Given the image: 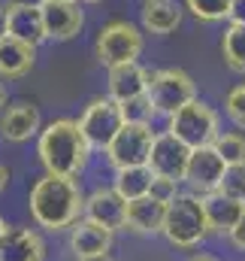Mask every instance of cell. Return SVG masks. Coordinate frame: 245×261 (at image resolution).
Returning <instances> with one entry per match:
<instances>
[{"label":"cell","instance_id":"1","mask_svg":"<svg viewBox=\"0 0 245 261\" xmlns=\"http://www.w3.org/2000/svg\"><path fill=\"white\" fill-rule=\"evenodd\" d=\"M30 216L40 228L46 231H67L85 216V197L73 176H55L46 173L43 179L34 182L30 197H27Z\"/></svg>","mask_w":245,"mask_h":261},{"label":"cell","instance_id":"2","mask_svg":"<svg viewBox=\"0 0 245 261\" xmlns=\"http://www.w3.org/2000/svg\"><path fill=\"white\" fill-rule=\"evenodd\" d=\"M91 149L94 146L88 143L85 130L73 119L49 122L37 140V155H40L46 173H55V176H79L88 167Z\"/></svg>","mask_w":245,"mask_h":261},{"label":"cell","instance_id":"3","mask_svg":"<svg viewBox=\"0 0 245 261\" xmlns=\"http://www.w3.org/2000/svg\"><path fill=\"white\" fill-rule=\"evenodd\" d=\"M212 234L209 216L203 206V195H176L167 203V222H164V237L179 246V249H194Z\"/></svg>","mask_w":245,"mask_h":261},{"label":"cell","instance_id":"4","mask_svg":"<svg viewBox=\"0 0 245 261\" xmlns=\"http://www.w3.org/2000/svg\"><path fill=\"white\" fill-rule=\"evenodd\" d=\"M145 97L151 100L155 113L161 116H173L182 107H188L191 100H197V85L194 79L179 70V67H167V70H155L148 79V91Z\"/></svg>","mask_w":245,"mask_h":261},{"label":"cell","instance_id":"5","mask_svg":"<svg viewBox=\"0 0 245 261\" xmlns=\"http://www.w3.org/2000/svg\"><path fill=\"white\" fill-rule=\"evenodd\" d=\"M142 34H139V28L136 24H130V21H109V24H103L100 28V34H97V58H100V64L106 67H115V64H130V61H136L139 55H142Z\"/></svg>","mask_w":245,"mask_h":261},{"label":"cell","instance_id":"6","mask_svg":"<svg viewBox=\"0 0 245 261\" xmlns=\"http://www.w3.org/2000/svg\"><path fill=\"white\" fill-rule=\"evenodd\" d=\"M170 134H176L185 146L200 149V146H212L218 140V116L209 103L203 100H191L179 113L170 116Z\"/></svg>","mask_w":245,"mask_h":261},{"label":"cell","instance_id":"7","mask_svg":"<svg viewBox=\"0 0 245 261\" xmlns=\"http://www.w3.org/2000/svg\"><path fill=\"white\" fill-rule=\"evenodd\" d=\"M155 130L151 125H142V122H127L118 137L109 143L106 149V158L115 170L121 167H142L151 161V146H155Z\"/></svg>","mask_w":245,"mask_h":261},{"label":"cell","instance_id":"8","mask_svg":"<svg viewBox=\"0 0 245 261\" xmlns=\"http://www.w3.org/2000/svg\"><path fill=\"white\" fill-rule=\"evenodd\" d=\"M124 125L127 122H124L121 103L112 97H94L79 119V128L85 130V137L94 149H109V143L118 137Z\"/></svg>","mask_w":245,"mask_h":261},{"label":"cell","instance_id":"9","mask_svg":"<svg viewBox=\"0 0 245 261\" xmlns=\"http://www.w3.org/2000/svg\"><path fill=\"white\" fill-rule=\"evenodd\" d=\"M227 173V161L218 155L215 146H200V149H191V161H188V170H185V179L194 192L200 195H209V192H218L221 179Z\"/></svg>","mask_w":245,"mask_h":261},{"label":"cell","instance_id":"10","mask_svg":"<svg viewBox=\"0 0 245 261\" xmlns=\"http://www.w3.org/2000/svg\"><path fill=\"white\" fill-rule=\"evenodd\" d=\"M188 161H191V146H185L176 134L164 130V134H158V137H155V146H151V161H148V167H151L158 176L185 179Z\"/></svg>","mask_w":245,"mask_h":261},{"label":"cell","instance_id":"11","mask_svg":"<svg viewBox=\"0 0 245 261\" xmlns=\"http://www.w3.org/2000/svg\"><path fill=\"white\" fill-rule=\"evenodd\" d=\"M85 219H91L109 231L127 228V200L115 189H97L85 197Z\"/></svg>","mask_w":245,"mask_h":261},{"label":"cell","instance_id":"12","mask_svg":"<svg viewBox=\"0 0 245 261\" xmlns=\"http://www.w3.org/2000/svg\"><path fill=\"white\" fill-rule=\"evenodd\" d=\"M164 222H167V203L164 200L151 195L127 200V231L151 237V234H164Z\"/></svg>","mask_w":245,"mask_h":261},{"label":"cell","instance_id":"13","mask_svg":"<svg viewBox=\"0 0 245 261\" xmlns=\"http://www.w3.org/2000/svg\"><path fill=\"white\" fill-rule=\"evenodd\" d=\"M148 79L151 73L139 61H130V64H115L109 67V97L118 100V103H127L133 97H142L148 91Z\"/></svg>","mask_w":245,"mask_h":261},{"label":"cell","instance_id":"14","mask_svg":"<svg viewBox=\"0 0 245 261\" xmlns=\"http://www.w3.org/2000/svg\"><path fill=\"white\" fill-rule=\"evenodd\" d=\"M112 234L109 228L91 222V219H79L70 228V249L76 252V258H94V255H106L112 249Z\"/></svg>","mask_w":245,"mask_h":261},{"label":"cell","instance_id":"15","mask_svg":"<svg viewBox=\"0 0 245 261\" xmlns=\"http://www.w3.org/2000/svg\"><path fill=\"white\" fill-rule=\"evenodd\" d=\"M43 130V119H40V110L27 100L21 103H12L3 116H0V137L9 140V143H24L30 137H37Z\"/></svg>","mask_w":245,"mask_h":261},{"label":"cell","instance_id":"16","mask_svg":"<svg viewBox=\"0 0 245 261\" xmlns=\"http://www.w3.org/2000/svg\"><path fill=\"white\" fill-rule=\"evenodd\" d=\"M6 34L24 40L30 46H40L43 40H49L43 6H6Z\"/></svg>","mask_w":245,"mask_h":261},{"label":"cell","instance_id":"17","mask_svg":"<svg viewBox=\"0 0 245 261\" xmlns=\"http://www.w3.org/2000/svg\"><path fill=\"white\" fill-rule=\"evenodd\" d=\"M0 261H46V243L30 228H9L0 240Z\"/></svg>","mask_w":245,"mask_h":261},{"label":"cell","instance_id":"18","mask_svg":"<svg viewBox=\"0 0 245 261\" xmlns=\"http://www.w3.org/2000/svg\"><path fill=\"white\" fill-rule=\"evenodd\" d=\"M37 61V46L3 34L0 37V79H21Z\"/></svg>","mask_w":245,"mask_h":261},{"label":"cell","instance_id":"19","mask_svg":"<svg viewBox=\"0 0 245 261\" xmlns=\"http://www.w3.org/2000/svg\"><path fill=\"white\" fill-rule=\"evenodd\" d=\"M43 18H46L49 40H61V43L73 40L85 24L79 3H43Z\"/></svg>","mask_w":245,"mask_h":261},{"label":"cell","instance_id":"20","mask_svg":"<svg viewBox=\"0 0 245 261\" xmlns=\"http://www.w3.org/2000/svg\"><path fill=\"white\" fill-rule=\"evenodd\" d=\"M203 206H206V216H209V228L218 231V234H230L245 213L242 200H233V197L221 195V192L203 195Z\"/></svg>","mask_w":245,"mask_h":261},{"label":"cell","instance_id":"21","mask_svg":"<svg viewBox=\"0 0 245 261\" xmlns=\"http://www.w3.org/2000/svg\"><path fill=\"white\" fill-rule=\"evenodd\" d=\"M182 24V6L176 0H145L142 6V28L148 34L167 37Z\"/></svg>","mask_w":245,"mask_h":261},{"label":"cell","instance_id":"22","mask_svg":"<svg viewBox=\"0 0 245 261\" xmlns=\"http://www.w3.org/2000/svg\"><path fill=\"white\" fill-rule=\"evenodd\" d=\"M155 170L148 167V164H142V167H121V170H115V192L124 197V200H136V197H145L151 195V182H155Z\"/></svg>","mask_w":245,"mask_h":261},{"label":"cell","instance_id":"23","mask_svg":"<svg viewBox=\"0 0 245 261\" xmlns=\"http://www.w3.org/2000/svg\"><path fill=\"white\" fill-rule=\"evenodd\" d=\"M221 55L233 73H245V24L230 21V28L224 31V40H221Z\"/></svg>","mask_w":245,"mask_h":261},{"label":"cell","instance_id":"24","mask_svg":"<svg viewBox=\"0 0 245 261\" xmlns=\"http://www.w3.org/2000/svg\"><path fill=\"white\" fill-rule=\"evenodd\" d=\"M230 6H233V0H185V9L200 21L230 18Z\"/></svg>","mask_w":245,"mask_h":261},{"label":"cell","instance_id":"25","mask_svg":"<svg viewBox=\"0 0 245 261\" xmlns=\"http://www.w3.org/2000/svg\"><path fill=\"white\" fill-rule=\"evenodd\" d=\"M212 146H215L218 155L227 161V167H233V164H245V137L242 134H236V130H230V134H218V140H215Z\"/></svg>","mask_w":245,"mask_h":261},{"label":"cell","instance_id":"26","mask_svg":"<svg viewBox=\"0 0 245 261\" xmlns=\"http://www.w3.org/2000/svg\"><path fill=\"white\" fill-rule=\"evenodd\" d=\"M224 113H227V119H230L236 128L245 130V82L242 85H233V88L224 94Z\"/></svg>","mask_w":245,"mask_h":261},{"label":"cell","instance_id":"27","mask_svg":"<svg viewBox=\"0 0 245 261\" xmlns=\"http://www.w3.org/2000/svg\"><path fill=\"white\" fill-rule=\"evenodd\" d=\"M218 192L245 203V164H233V167H227V173H224Z\"/></svg>","mask_w":245,"mask_h":261},{"label":"cell","instance_id":"28","mask_svg":"<svg viewBox=\"0 0 245 261\" xmlns=\"http://www.w3.org/2000/svg\"><path fill=\"white\" fill-rule=\"evenodd\" d=\"M121 110H124V122H142V125H148L151 116H155V107H151V100L145 94L121 103Z\"/></svg>","mask_w":245,"mask_h":261},{"label":"cell","instance_id":"29","mask_svg":"<svg viewBox=\"0 0 245 261\" xmlns=\"http://www.w3.org/2000/svg\"><path fill=\"white\" fill-rule=\"evenodd\" d=\"M176 195H179V179H170V176H155V182H151V197H158V200L170 203Z\"/></svg>","mask_w":245,"mask_h":261},{"label":"cell","instance_id":"30","mask_svg":"<svg viewBox=\"0 0 245 261\" xmlns=\"http://www.w3.org/2000/svg\"><path fill=\"white\" fill-rule=\"evenodd\" d=\"M227 237H230V243H233L236 249H245V213H242V219L236 222V228H233Z\"/></svg>","mask_w":245,"mask_h":261},{"label":"cell","instance_id":"31","mask_svg":"<svg viewBox=\"0 0 245 261\" xmlns=\"http://www.w3.org/2000/svg\"><path fill=\"white\" fill-rule=\"evenodd\" d=\"M230 21H233V24H245V0H233V6H230Z\"/></svg>","mask_w":245,"mask_h":261},{"label":"cell","instance_id":"32","mask_svg":"<svg viewBox=\"0 0 245 261\" xmlns=\"http://www.w3.org/2000/svg\"><path fill=\"white\" fill-rule=\"evenodd\" d=\"M6 186H9V167H6V164H0V195L6 192Z\"/></svg>","mask_w":245,"mask_h":261},{"label":"cell","instance_id":"33","mask_svg":"<svg viewBox=\"0 0 245 261\" xmlns=\"http://www.w3.org/2000/svg\"><path fill=\"white\" fill-rule=\"evenodd\" d=\"M46 0H9V6H43Z\"/></svg>","mask_w":245,"mask_h":261},{"label":"cell","instance_id":"34","mask_svg":"<svg viewBox=\"0 0 245 261\" xmlns=\"http://www.w3.org/2000/svg\"><path fill=\"white\" fill-rule=\"evenodd\" d=\"M3 34H6V9L0 6V37H3Z\"/></svg>","mask_w":245,"mask_h":261},{"label":"cell","instance_id":"35","mask_svg":"<svg viewBox=\"0 0 245 261\" xmlns=\"http://www.w3.org/2000/svg\"><path fill=\"white\" fill-rule=\"evenodd\" d=\"M3 110H6V85L0 82V113H3Z\"/></svg>","mask_w":245,"mask_h":261},{"label":"cell","instance_id":"36","mask_svg":"<svg viewBox=\"0 0 245 261\" xmlns=\"http://www.w3.org/2000/svg\"><path fill=\"white\" fill-rule=\"evenodd\" d=\"M79 261H115V258H112V255L106 252V255H94V258H79Z\"/></svg>","mask_w":245,"mask_h":261},{"label":"cell","instance_id":"37","mask_svg":"<svg viewBox=\"0 0 245 261\" xmlns=\"http://www.w3.org/2000/svg\"><path fill=\"white\" fill-rule=\"evenodd\" d=\"M191 261H218V258H212V255H194Z\"/></svg>","mask_w":245,"mask_h":261},{"label":"cell","instance_id":"38","mask_svg":"<svg viewBox=\"0 0 245 261\" xmlns=\"http://www.w3.org/2000/svg\"><path fill=\"white\" fill-rule=\"evenodd\" d=\"M6 231H9V225H6V222L0 219V240H3V234H6Z\"/></svg>","mask_w":245,"mask_h":261},{"label":"cell","instance_id":"39","mask_svg":"<svg viewBox=\"0 0 245 261\" xmlns=\"http://www.w3.org/2000/svg\"><path fill=\"white\" fill-rule=\"evenodd\" d=\"M46 3H76V0H46Z\"/></svg>","mask_w":245,"mask_h":261},{"label":"cell","instance_id":"40","mask_svg":"<svg viewBox=\"0 0 245 261\" xmlns=\"http://www.w3.org/2000/svg\"><path fill=\"white\" fill-rule=\"evenodd\" d=\"M85 3H100V0H85Z\"/></svg>","mask_w":245,"mask_h":261}]
</instances>
